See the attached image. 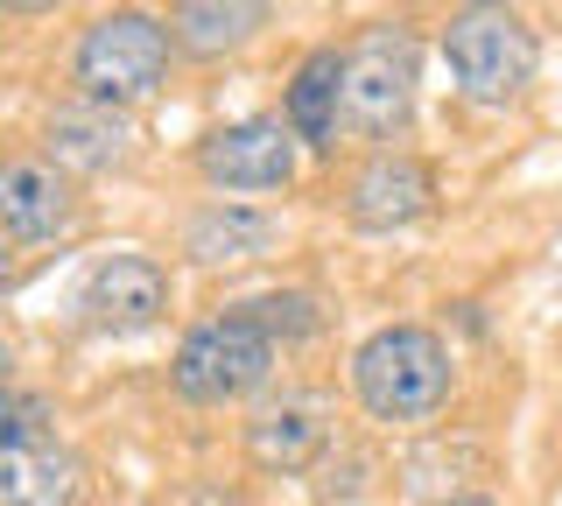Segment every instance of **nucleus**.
<instances>
[{
  "mask_svg": "<svg viewBox=\"0 0 562 506\" xmlns=\"http://www.w3.org/2000/svg\"><path fill=\"white\" fill-rule=\"evenodd\" d=\"M0 289H8V254H0Z\"/></svg>",
  "mask_w": 562,
  "mask_h": 506,
  "instance_id": "19",
  "label": "nucleus"
},
{
  "mask_svg": "<svg viewBox=\"0 0 562 506\" xmlns=\"http://www.w3.org/2000/svg\"><path fill=\"white\" fill-rule=\"evenodd\" d=\"M78 458L43 394L0 387V506H78Z\"/></svg>",
  "mask_w": 562,
  "mask_h": 506,
  "instance_id": "4",
  "label": "nucleus"
},
{
  "mask_svg": "<svg viewBox=\"0 0 562 506\" xmlns=\"http://www.w3.org/2000/svg\"><path fill=\"white\" fill-rule=\"evenodd\" d=\"M450 506H492V499L485 493H464V499H450Z\"/></svg>",
  "mask_w": 562,
  "mask_h": 506,
  "instance_id": "17",
  "label": "nucleus"
},
{
  "mask_svg": "<svg viewBox=\"0 0 562 506\" xmlns=\"http://www.w3.org/2000/svg\"><path fill=\"white\" fill-rule=\"evenodd\" d=\"M429 198H436V169L408 148H380L373 162L351 177L345 212H351L359 233H401V225H415L429 212Z\"/></svg>",
  "mask_w": 562,
  "mask_h": 506,
  "instance_id": "9",
  "label": "nucleus"
},
{
  "mask_svg": "<svg viewBox=\"0 0 562 506\" xmlns=\"http://www.w3.org/2000/svg\"><path fill=\"white\" fill-rule=\"evenodd\" d=\"M127 148H134V127H127V113H113V106H92V99H78V106H64V113H49V162L64 169H113V162H127Z\"/></svg>",
  "mask_w": 562,
  "mask_h": 506,
  "instance_id": "13",
  "label": "nucleus"
},
{
  "mask_svg": "<svg viewBox=\"0 0 562 506\" xmlns=\"http://www.w3.org/2000/svg\"><path fill=\"white\" fill-rule=\"evenodd\" d=\"M274 352L281 345L246 317V310H225V317H204V324L183 330L169 380H176V394L198 401V408H225V401H246V394L268 387Z\"/></svg>",
  "mask_w": 562,
  "mask_h": 506,
  "instance_id": "2",
  "label": "nucleus"
},
{
  "mask_svg": "<svg viewBox=\"0 0 562 506\" xmlns=\"http://www.w3.org/2000/svg\"><path fill=\"white\" fill-rule=\"evenodd\" d=\"M324 443H330V415L316 394H281L246 423V450L268 471H303V464L324 458Z\"/></svg>",
  "mask_w": 562,
  "mask_h": 506,
  "instance_id": "11",
  "label": "nucleus"
},
{
  "mask_svg": "<svg viewBox=\"0 0 562 506\" xmlns=\"http://www.w3.org/2000/svg\"><path fill=\"white\" fill-rule=\"evenodd\" d=\"M295 155H303V142L289 134V120L254 113V120H233V127L204 134L198 169H204V183H218V190H289Z\"/></svg>",
  "mask_w": 562,
  "mask_h": 506,
  "instance_id": "7",
  "label": "nucleus"
},
{
  "mask_svg": "<svg viewBox=\"0 0 562 506\" xmlns=\"http://www.w3.org/2000/svg\"><path fill=\"white\" fill-rule=\"evenodd\" d=\"M351 394L373 423H429L450 401V352L422 324H386L351 352Z\"/></svg>",
  "mask_w": 562,
  "mask_h": 506,
  "instance_id": "1",
  "label": "nucleus"
},
{
  "mask_svg": "<svg viewBox=\"0 0 562 506\" xmlns=\"http://www.w3.org/2000/svg\"><path fill=\"white\" fill-rule=\"evenodd\" d=\"M0 380H8V345H0Z\"/></svg>",
  "mask_w": 562,
  "mask_h": 506,
  "instance_id": "18",
  "label": "nucleus"
},
{
  "mask_svg": "<svg viewBox=\"0 0 562 506\" xmlns=\"http://www.w3.org/2000/svg\"><path fill=\"white\" fill-rule=\"evenodd\" d=\"M281 239V225L268 212H246V204H204L198 218L183 225V254L198 268H239V260H260Z\"/></svg>",
  "mask_w": 562,
  "mask_h": 506,
  "instance_id": "14",
  "label": "nucleus"
},
{
  "mask_svg": "<svg viewBox=\"0 0 562 506\" xmlns=\"http://www.w3.org/2000/svg\"><path fill=\"white\" fill-rule=\"evenodd\" d=\"M415 78H422V57H415L408 29L401 22L366 29V36L345 49V127L373 134V142L401 134L408 113H415Z\"/></svg>",
  "mask_w": 562,
  "mask_h": 506,
  "instance_id": "6",
  "label": "nucleus"
},
{
  "mask_svg": "<svg viewBox=\"0 0 562 506\" xmlns=\"http://www.w3.org/2000/svg\"><path fill=\"white\" fill-rule=\"evenodd\" d=\"M239 310H246V317H254L260 330H268L274 345H281V338H310V330L324 324L310 295H260V303H239Z\"/></svg>",
  "mask_w": 562,
  "mask_h": 506,
  "instance_id": "16",
  "label": "nucleus"
},
{
  "mask_svg": "<svg viewBox=\"0 0 562 506\" xmlns=\"http://www.w3.org/2000/svg\"><path fill=\"white\" fill-rule=\"evenodd\" d=\"M169 49H176L169 43V22L134 14V8H113V14H99V22L78 36L70 71H78V85H85L92 106L127 113V106H140V99L169 78Z\"/></svg>",
  "mask_w": 562,
  "mask_h": 506,
  "instance_id": "3",
  "label": "nucleus"
},
{
  "mask_svg": "<svg viewBox=\"0 0 562 506\" xmlns=\"http://www.w3.org/2000/svg\"><path fill=\"white\" fill-rule=\"evenodd\" d=\"M535 29L514 8H457L443 29V64L471 106H506L535 78Z\"/></svg>",
  "mask_w": 562,
  "mask_h": 506,
  "instance_id": "5",
  "label": "nucleus"
},
{
  "mask_svg": "<svg viewBox=\"0 0 562 506\" xmlns=\"http://www.w3.org/2000/svg\"><path fill=\"white\" fill-rule=\"evenodd\" d=\"M78 218L70 177L49 155H8L0 162V233L8 239H57Z\"/></svg>",
  "mask_w": 562,
  "mask_h": 506,
  "instance_id": "10",
  "label": "nucleus"
},
{
  "mask_svg": "<svg viewBox=\"0 0 562 506\" xmlns=\"http://www.w3.org/2000/svg\"><path fill=\"white\" fill-rule=\"evenodd\" d=\"M260 22H268V8H254V0H183L169 14V43L190 57H225V49L254 43Z\"/></svg>",
  "mask_w": 562,
  "mask_h": 506,
  "instance_id": "15",
  "label": "nucleus"
},
{
  "mask_svg": "<svg viewBox=\"0 0 562 506\" xmlns=\"http://www.w3.org/2000/svg\"><path fill=\"white\" fill-rule=\"evenodd\" d=\"M78 310H85V324H92V330H105V338H134V330H148V324L169 310V274H162V260H148V254H113V260H99V268L85 274Z\"/></svg>",
  "mask_w": 562,
  "mask_h": 506,
  "instance_id": "8",
  "label": "nucleus"
},
{
  "mask_svg": "<svg viewBox=\"0 0 562 506\" xmlns=\"http://www.w3.org/2000/svg\"><path fill=\"white\" fill-rule=\"evenodd\" d=\"M281 120L303 148H330L345 127V57L338 49H310L289 78V99H281Z\"/></svg>",
  "mask_w": 562,
  "mask_h": 506,
  "instance_id": "12",
  "label": "nucleus"
}]
</instances>
